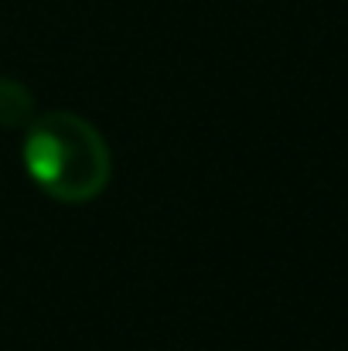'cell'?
I'll list each match as a JSON object with an SVG mask.
<instances>
[{"mask_svg":"<svg viewBox=\"0 0 348 351\" xmlns=\"http://www.w3.org/2000/svg\"><path fill=\"white\" fill-rule=\"evenodd\" d=\"M31 181L58 202H89L110 181V147L76 113H48L24 136Z\"/></svg>","mask_w":348,"mask_h":351,"instance_id":"1","label":"cell"},{"mask_svg":"<svg viewBox=\"0 0 348 351\" xmlns=\"http://www.w3.org/2000/svg\"><path fill=\"white\" fill-rule=\"evenodd\" d=\"M27 117H31V93L14 79H0V126H21Z\"/></svg>","mask_w":348,"mask_h":351,"instance_id":"2","label":"cell"}]
</instances>
